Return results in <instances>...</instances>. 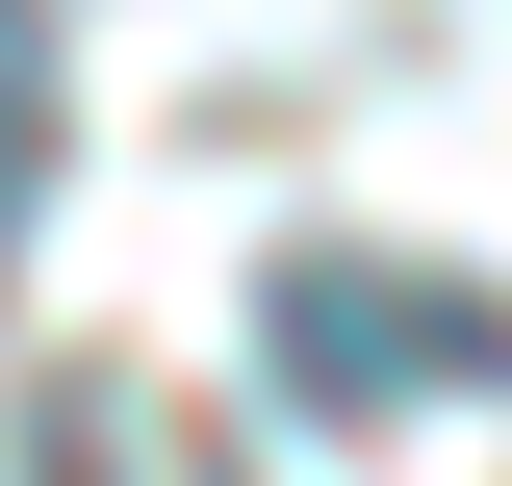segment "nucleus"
Here are the masks:
<instances>
[{
  "instance_id": "1",
  "label": "nucleus",
  "mask_w": 512,
  "mask_h": 486,
  "mask_svg": "<svg viewBox=\"0 0 512 486\" xmlns=\"http://www.w3.org/2000/svg\"><path fill=\"white\" fill-rule=\"evenodd\" d=\"M256 333H282V410H333V435L512 384V307H487V282H410V256H282V282H256Z\"/></svg>"
},
{
  "instance_id": "2",
  "label": "nucleus",
  "mask_w": 512,
  "mask_h": 486,
  "mask_svg": "<svg viewBox=\"0 0 512 486\" xmlns=\"http://www.w3.org/2000/svg\"><path fill=\"white\" fill-rule=\"evenodd\" d=\"M26 180H52V26L0 0V231H26Z\"/></svg>"
}]
</instances>
